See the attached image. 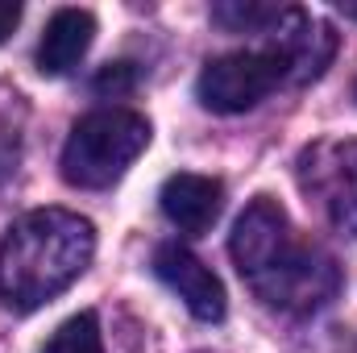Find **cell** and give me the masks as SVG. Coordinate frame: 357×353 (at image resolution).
<instances>
[{
    "mask_svg": "<svg viewBox=\"0 0 357 353\" xmlns=\"http://www.w3.org/2000/svg\"><path fill=\"white\" fill-rule=\"evenodd\" d=\"M282 80H291V63L270 42L258 50H233V54L212 59L195 80V96L212 112H250Z\"/></svg>",
    "mask_w": 357,
    "mask_h": 353,
    "instance_id": "4",
    "label": "cell"
},
{
    "mask_svg": "<svg viewBox=\"0 0 357 353\" xmlns=\"http://www.w3.org/2000/svg\"><path fill=\"white\" fill-rule=\"evenodd\" d=\"M21 25V4H13V0H0V42L13 33Z\"/></svg>",
    "mask_w": 357,
    "mask_h": 353,
    "instance_id": "12",
    "label": "cell"
},
{
    "mask_svg": "<svg viewBox=\"0 0 357 353\" xmlns=\"http://www.w3.org/2000/svg\"><path fill=\"white\" fill-rule=\"evenodd\" d=\"M295 171L307 204H316L341 237H357V142H312Z\"/></svg>",
    "mask_w": 357,
    "mask_h": 353,
    "instance_id": "5",
    "label": "cell"
},
{
    "mask_svg": "<svg viewBox=\"0 0 357 353\" xmlns=\"http://www.w3.org/2000/svg\"><path fill=\"white\" fill-rule=\"evenodd\" d=\"M96 254L88 216L67 208L25 212L0 241V299L13 312H33L63 295Z\"/></svg>",
    "mask_w": 357,
    "mask_h": 353,
    "instance_id": "2",
    "label": "cell"
},
{
    "mask_svg": "<svg viewBox=\"0 0 357 353\" xmlns=\"http://www.w3.org/2000/svg\"><path fill=\"white\" fill-rule=\"evenodd\" d=\"M150 146V121L133 108H96L75 121L63 146V179L71 187L100 191L125 175Z\"/></svg>",
    "mask_w": 357,
    "mask_h": 353,
    "instance_id": "3",
    "label": "cell"
},
{
    "mask_svg": "<svg viewBox=\"0 0 357 353\" xmlns=\"http://www.w3.org/2000/svg\"><path fill=\"white\" fill-rule=\"evenodd\" d=\"M38 353H104L100 320H96L91 312H79V316L63 320V324L46 337V345Z\"/></svg>",
    "mask_w": 357,
    "mask_h": 353,
    "instance_id": "10",
    "label": "cell"
},
{
    "mask_svg": "<svg viewBox=\"0 0 357 353\" xmlns=\"http://www.w3.org/2000/svg\"><path fill=\"white\" fill-rule=\"evenodd\" d=\"M96 38V17L88 8H59L38 42V71L42 75H67Z\"/></svg>",
    "mask_w": 357,
    "mask_h": 353,
    "instance_id": "8",
    "label": "cell"
},
{
    "mask_svg": "<svg viewBox=\"0 0 357 353\" xmlns=\"http://www.w3.org/2000/svg\"><path fill=\"white\" fill-rule=\"evenodd\" d=\"M229 254L241 270V278L250 283V291L266 308L291 312V316L316 312L341 291L337 262L320 246L299 237V229L291 225L282 204L270 195H258L237 216Z\"/></svg>",
    "mask_w": 357,
    "mask_h": 353,
    "instance_id": "1",
    "label": "cell"
},
{
    "mask_svg": "<svg viewBox=\"0 0 357 353\" xmlns=\"http://www.w3.org/2000/svg\"><path fill=\"white\" fill-rule=\"evenodd\" d=\"M133 84H137L133 63H108V67L96 75V91H100V96H108V91H112V96H121V91H129Z\"/></svg>",
    "mask_w": 357,
    "mask_h": 353,
    "instance_id": "11",
    "label": "cell"
},
{
    "mask_svg": "<svg viewBox=\"0 0 357 353\" xmlns=\"http://www.w3.org/2000/svg\"><path fill=\"white\" fill-rule=\"evenodd\" d=\"M282 4H254V0H229L212 4V21L225 25L229 33H270L282 21Z\"/></svg>",
    "mask_w": 357,
    "mask_h": 353,
    "instance_id": "9",
    "label": "cell"
},
{
    "mask_svg": "<svg viewBox=\"0 0 357 353\" xmlns=\"http://www.w3.org/2000/svg\"><path fill=\"white\" fill-rule=\"evenodd\" d=\"M337 13H345V17H354V21H357V4H345V0H341V4H337Z\"/></svg>",
    "mask_w": 357,
    "mask_h": 353,
    "instance_id": "13",
    "label": "cell"
},
{
    "mask_svg": "<svg viewBox=\"0 0 357 353\" xmlns=\"http://www.w3.org/2000/svg\"><path fill=\"white\" fill-rule=\"evenodd\" d=\"M154 274L187 303V312H191L195 320H208V324H212V320H225V308H229V303H225L220 278L199 262L187 246H178V241L158 246V250H154Z\"/></svg>",
    "mask_w": 357,
    "mask_h": 353,
    "instance_id": "6",
    "label": "cell"
},
{
    "mask_svg": "<svg viewBox=\"0 0 357 353\" xmlns=\"http://www.w3.org/2000/svg\"><path fill=\"white\" fill-rule=\"evenodd\" d=\"M158 204H162V216L175 225L178 233L195 237V233H208L220 216V204H225V187L208 175H191V171H178L162 183L158 191Z\"/></svg>",
    "mask_w": 357,
    "mask_h": 353,
    "instance_id": "7",
    "label": "cell"
}]
</instances>
